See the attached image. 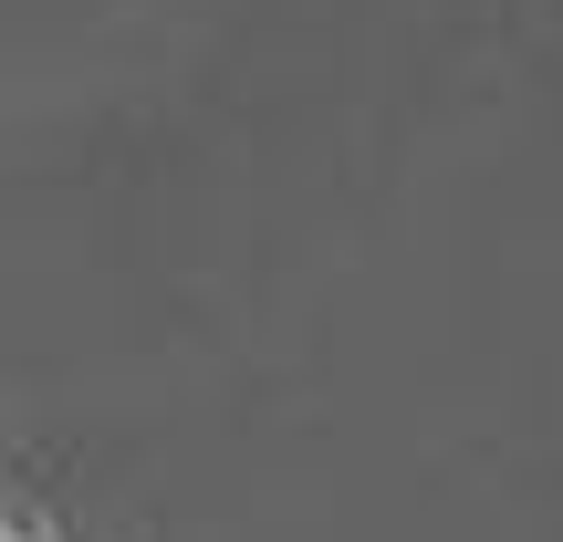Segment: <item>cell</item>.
I'll return each mask as SVG.
<instances>
[{
    "instance_id": "obj_1",
    "label": "cell",
    "mask_w": 563,
    "mask_h": 542,
    "mask_svg": "<svg viewBox=\"0 0 563 542\" xmlns=\"http://www.w3.org/2000/svg\"><path fill=\"white\" fill-rule=\"evenodd\" d=\"M0 542H42V532H32V522H11V511H0Z\"/></svg>"
}]
</instances>
